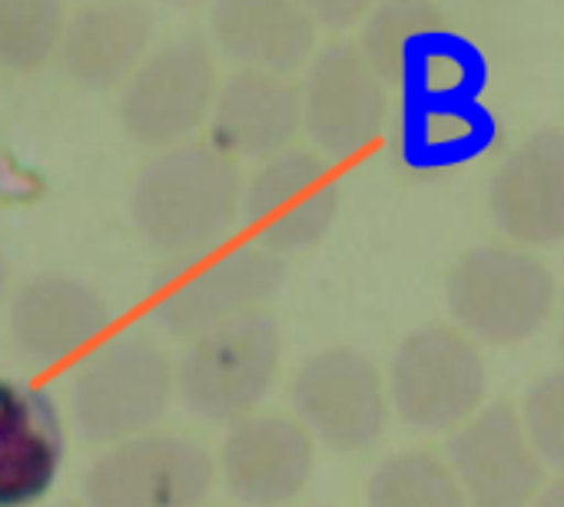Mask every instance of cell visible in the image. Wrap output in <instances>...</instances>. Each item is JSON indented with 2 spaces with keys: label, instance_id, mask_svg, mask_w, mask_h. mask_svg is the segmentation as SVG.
<instances>
[{
  "label": "cell",
  "instance_id": "obj_17",
  "mask_svg": "<svg viewBox=\"0 0 564 507\" xmlns=\"http://www.w3.org/2000/svg\"><path fill=\"white\" fill-rule=\"evenodd\" d=\"M313 169L303 166H290L279 169L262 196H259V216L265 219V235H272V242L279 245H303L313 235H319L323 222H326V199L323 196H306V189H313Z\"/></svg>",
  "mask_w": 564,
  "mask_h": 507
},
{
  "label": "cell",
  "instance_id": "obj_13",
  "mask_svg": "<svg viewBox=\"0 0 564 507\" xmlns=\"http://www.w3.org/2000/svg\"><path fill=\"white\" fill-rule=\"evenodd\" d=\"M143 219L147 229L170 249H189L209 239L226 219V186L219 169L203 159L170 166L160 183L150 186Z\"/></svg>",
  "mask_w": 564,
  "mask_h": 507
},
{
  "label": "cell",
  "instance_id": "obj_5",
  "mask_svg": "<svg viewBox=\"0 0 564 507\" xmlns=\"http://www.w3.org/2000/svg\"><path fill=\"white\" fill-rule=\"evenodd\" d=\"M216 461L189 434L143 431L97 454L84 477L87 507H203Z\"/></svg>",
  "mask_w": 564,
  "mask_h": 507
},
{
  "label": "cell",
  "instance_id": "obj_6",
  "mask_svg": "<svg viewBox=\"0 0 564 507\" xmlns=\"http://www.w3.org/2000/svg\"><path fill=\"white\" fill-rule=\"evenodd\" d=\"M293 418L339 454L369 451L389 428V395L379 365L349 345L313 352L290 385Z\"/></svg>",
  "mask_w": 564,
  "mask_h": 507
},
{
  "label": "cell",
  "instance_id": "obj_19",
  "mask_svg": "<svg viewBox=\"0 0 564 507\" xmlns=\"http://www.w3.org/2000/svg\"><path fill=\"white\" fill-rule=\"evenodd\" d=\"M528 507H564V474H554L551 481H544Z\"/></svg>",
  "mask_w": 564,
  "mask_h": 507
},
{
  "label": "cell",
  "instance_id": "obj_20",
  "mask_svg": "<svg viewBox=\"0 0 564 507\" xmlns=\"http://www.w3.org/2000/svg\"><path fill=\"white\" fill-rule=\"evenodd\" d=\"M4 286H8V266L0 260V296H4Z\"/></svg>",
  "mask_w": 564,
  "mask_h": 507
},
{
  "label": "cell",
  "instance_id": "obj_16",
  "mask_svg": "<svg viewBox=\"0 0 564 507\" xmlns=\"http://www.w3.org/2000/svg\"><path fill=\"white\" fill-rule=\"evenodd\" d=\"M369 507H468L448 461L429 448H402L376 464L366 484Z\"/></svg>",
  "mask_w": 564,
  "mask_h": 507
},
{
  "label": "cell",
  "instance_id": "obj_15",
  "mask_svg": "<svg viewBox=\"0 0 564 507\" xmlns=\"http://www.w3.org/2000/svg\"><path fill=\"white\" fill-rule=\"evenodd\" d=\"M495 140V113L481 100L402 103V150L412 166H455L485 153Z\"/></svg>",
  "mask_w": 564,
  "mask_h": 507
},
{
  "label": "cell",
  "instance_id": "obj_8",
  "mask_svg": "<svg viewBox=\"0 0 564 507\" xmlns=\"http://www.w3.org/2000/svg\"><path fill=\"white\" fill-rule=\"evenodd\" d=\"M445 461L468 507H528L544 484V464L505 398L481 405L452 431Z\"/></svg>",
  "mask_w": 564,
  "mask_h": 507
},
{
  "label": "cell",
  "instance_id": "obj_22",
  "mask_svg": "<svg viewBox=\"0 0 564 507\" xmlns=\"http://www.w3.org/2000/svg\"><path fill=\"white\" fill-rule=\"evenodd\" d=\"M54 507H77V504H54Z\"/></svg>",
  "mask_w": 564,
  "mask_h": 507
},
{
  "label": "cell",
  "instance_id": "obj_10",
  "mask_svg": "<svg viewBox=\"0 0 564 507\" xmlns=\"http://www.w3.org/2000/svg\"><path fill=\"white\" fill-rule=\"evenodd\" d=\"M67 431L57 401L28 382L0 378V507H34L61 481Z\"/></svg>",
  "mask_w": 564,
  "mask_h": 507
},
{
  "label": "cell",
  "instance_id": "obj_7",
  "mask_svg": "<svg viewBox=\"0 0 564 507\" xmlns=\"http://www.w3.org/2000/svg\"><path fill=\"white\" fill-rule=\"evenodd\" d=\"M216 474L242 507H286L316 471L313 434L282 411H256L229 425Z\"/></svg>",
  "mask_w": 564,
  "mask_h": 507
},
{
  "label": "cell",
  "instance_id": "obj_11",
  "mask_svg": "<svg viewBox=\"0 0 564 507\" xmlns=\"http://www.w3.org/2000/svg\"><path fill=\"white\" fill-rule=\"evenodd\" d=\"M279 266L259 252H239L183 283L156 302V322L166 335L189 342L203 332L262 312L279 289Z\"/></svg>",
  "mask_w": 564,
  "mask_h": 507
},
{
  "label": "cell",
  "instance_id": "obj_14",
  "mask_svg": "<svg viewBox=\"0 0 564 507\" xmlns=\"http://www.w3.org/2000/svg\"><path fill=\"white\" fill-rule=\"evenodd\" d=\"M491 80L488 57L455 31H415L402 44V100H478Z\"/></svg>",
  "mask_w": 564,
  "mask_h": 507
},
{
  "label": "cell",
  "instance_id": "obj_2",
  "mask_svg": "<svg viewBox=\"0 0 564 507\" xmlns=\"http://www.w3.org/2000/svg\"><path fill=\"white\" fill-rule=\"evenodd\" d=\"M176 395L173 362L147 335L97 345L70 378V415L94 444H117L153 431Z\"/></svg>",
  "mask_w": 564,
  "mask_h": 507
},
{
  "label": "cell",
  "instance_id": "obj_12",
  "mask_svg": "<svg viewBox=\"0 0 564 507\" xmlns=\"http://www.w3.org/2000/svg\"><path fill=\"white\" fill-rule=\"evenodd\" d=\"M107 326L110 309L94 289L54 276L28 283L8 309L11 342L34 365H57L70 359L94 345Z\"/></svg>",
  "mask_w": 564,
  "mask_h": 507
},
{
  "label": "cell",
  "instance_id": "obj_1",
  "mask_svg": "<svg viewBox=\"0 0 564 507\" xmlns=\"http://www.w3.org/2000/svg\"><path fill=\"white\" fill-rule=\"evenodd\" d=\"M445 306L458 332L475 345L518 349L531 342L557 309L551 269L514 245H475L445 279Z\"/></svg>",
  "mask_w": 564,
  "mask_h": 507
},
{
  "label": "cell",
  "instance_id": "obj_3",
  "mask_svg": "<svg viewBox=\"0 0 564 507\" xmlns=\"http://www.w3.org/2000/svg\"><path fill=\"white\" fill-rule=\"evenodd\" d=\"M282 368V332L272 312H256L186 342L173 362L176 395L213 425H236L259 411Z\"/></svg>",
  "mask_w": 564,
  "mask_h": 507
},
{
  "label": "cell",
  "instance_id": "obj_21",
  "mask_svg": "<svg viewBox=\"0 0 564 507\" xmlns=\"http://www.w3.org/2000/svg\"><path fill=\"white\" fill-rule=\"evenodd\" d=\"M557 306H561V326H564V293L557 296Z\"/></svg>",
  "mask_w": 564,
  "mask_h": 507
},
{
  "label": "cell",
  "instance_id": "obj_18",
  "mask_svg": "<svg viewBox=\"0 0 564 507\" xmlns=\"http://www.w3.org/2000/svg\"><path fill=\"white\" fill-rule=\"evenodd\" d=\"M518 418L544 471L564 474V365L541 372L524 388Z\"/></svg>",
  "mask_w": 564,
  "mask_h": 507
},
{
  "label": "cell",
  "instance_id": "obj_9",
  "mask_svg": "<svg viewBox=\"0 0 564 507\" xmlns=\"http://www.w3.org/2000/svg\"><path fill=\"white\" fill-rule=\"evenodd\" d=\"M488 209L518 245L564 242V126H541L505 156L488 186Z\"/></svg>",
  "mask_w": 564,
  "mask_h": 507
},
{
  "label": "cell",
  "instance_id": "obj_4",
  "mask_svg": "<svg viewBox=\"0 0 564 507\" xmlns=\"http://www.w3.org/2000/svg\"><path fill=\"white\" fill-rule=\"evenodd\" d=\"M386 395L402 425L429 434L455 431L488 395L481 345L445 322L412 329L389 362Z\"/></svg>",
  "mask_w": 564,
  "mask_h": 507
}]
</instances>
